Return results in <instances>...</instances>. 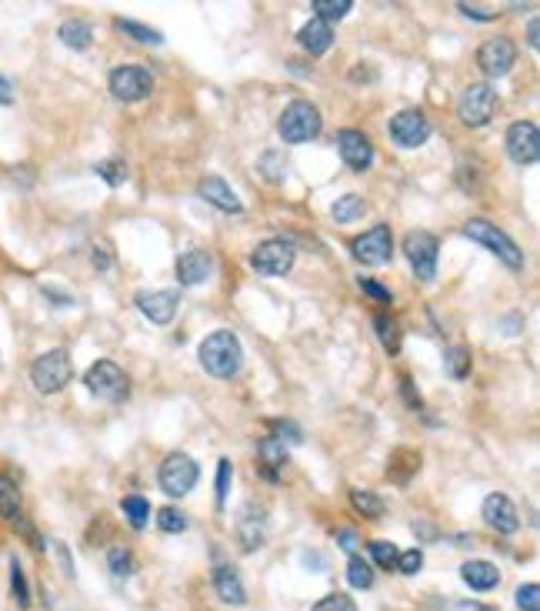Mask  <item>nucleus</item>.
I'll list each match as a JSON object with an SVG mask.
<instances>
[{"label": "nucleus", "mask_w": 540, "mask_h": 611, "mask_svg": "<svg viewBox=\"0 0 540 611\" xmlns=\"http://www.w3.org/2000/svg\"><path fill=\"white\" fill-rule=\"evenodd\" d=\"M197 357H201L207 374H214V378H234L240 371V364H244V347H240L234 331H214L201 341Z\"/></svg>", "instance_id": "obj_1"}, {"label": "nucleus", "mask_w": 540, "mask_h": 611, "mask_svg": "<svg viewBox=\"0 0 540 611\" xmlns=\"http://www.w3.org/2000/svg\"><path fill=\"white\" fill-rule=\"evenodd\" d=\"M320 130H324V117L311 101L287 104L280 121H277V134L284 144H307V140L320 138Z\"/></svg>", "instance_id": "obj_2"}, {"label": "nucleus", "mask_w": 540, "mask_h": 611, "mask_svg": "<svg viewBox=\"0 0 540 611\" xmlns=\"http://www.w3.org/2000/svg\"><path fill=\"white\" fill-rule=\"evenodd\" d=\"M464 234L470 238V241H478L480 247H487L490 255H497L507 264V268L520 271L524 268V251L514 244V238L511 234H503L497 224H490V221H484V217H470L464 224Z\"/></svg>", "instance_id": "obj_3"}, {"label": "nucleus", "mask_w": 540, "mask_h": 611, "mask_svg": "<svg viewBox=\"0 0 540 611\" xmlns=\"http://www.w3.org/2000/svg\"><path fill=\"white\" fill-rule=\"evenodd\" d=\"M74 374V364H71V355L63 347H54V351H44V355L30 364V381L37 388L40 395H57L67 388Z\"/></svg>", "instance_id": "obj_4"}, {"label": "nucleus", "mask_w": 540, "mask_h": 611, "mask_svg": "<svg viewBox=\"0 0 540 611\" xmlns=\"http://www.w3.org/2000/svg\"><path fill=\"white\" fill-rule=\"evenodd\" d=\"M201 478V468H197V461L184 455V451H174V455H167L161 465V472H157V481H161V491L170 498H184L194 491V484Z\"/></svg>", "instance_id": "obj_5"}, {"label": "nucleus", "mask_w": 540, "mask_h": 611, "mask_svg": "<svg viewBox=\"0 0 540 611\" xmlns=\"http://www.w3.org/2000/svg\"><path fill=\"white\" fill-rule=\"evenodd\" d=\"M494 111H497V90L490 88V84H467L461 90L457 117L464 121L467 128H484V124H490Z\"/></svg>", "instance_id": "obj_6"}, {"label": "nucleus", "mask_w": 540, "mask_h": 611, "mask_svg": "<svg viewBox=\"0 0 540 611\" xmlns=\"http://www.w3.org/2000/svg\"><path fill=\"white\" fill-rule=\"evenodd\" d=\"M294 261H297V251H294V244L284 241V238H270V241L257 244L251 255L253 271L264 274V278H284V274H290Z\"/></svg>", "instance_id": "obj_7"}, {"label": "nucleus", "mask_w": 540, "mask_h": 611, "mask_svg": "<svg viewBox=\"0 0 540 611\" xmlns=\"http://www.w3.org/2000/svg\"><path fill=\"white\" fill-rule=\"evenodd\" d=\"M437 251L440 244L430 230H407L403 238V255L411 261V268L420 280H434L437 278Z\"/></svg>", "instance_id": "obj_8"}, {"label": "nucleus", "mask_w": 540, "mask_h": 611, "mask_svg": "<svg viewBox=\"0 0 540 611\" xmlns=\"http://www.w3.org/2000/svg\"><path fill=\"white\" fill-rule=\"evenodd\" d=\"M84 384L94 398L101 401H124L127 398V374L113 361H97L84 374Z\"/></svg>", "instance_id": "obj_9"}, {"label": "nucleus", "mask_w": 540, "mask_h": 611, "mask_svg": "<svg viewBox=\"0 0 540 611\" xmlns=\"http://www.w3.org/2000/svg\"><path fill=\"white\" fill-rule=\"evenodd\" d=\"M351 251L361 264H367V268L387 264L390 255H394V234H390V224H374V228L364 230L361 238H353Z\"/></svg>", "instance_id": "obj_10"}, {"label": "nucleus", "mask_w": 540, "mask_h": 611, "mask_svg": "<svg viewBox=\"0 0 540 611\" xmlns=\"http://www.w3.org/2000/svg\"><path fill=\"white\" fill-rule=\"evenodd\" d=\"M107 88H111V94L117 101L134 104V101L151 97L154 77H151V71H144V67H117V71H111V77H107Z\"/></svg>", "instance_id": "obj_11"}, {"label": "nucleus", "mask_w": 540, "mask_h": 611, "mask_svg": "<svg viewBox=\"0 0 540 611\" xmlns=\"http://www.w3.org/2000/svg\"><path fill=\"white\" fill-rule=\"evenodd\" d=\"M387 134L397 147L411 151V147H420V144L430 138V121L424 117V111H414V107H411V111H401V114L390 117Z\"/></svg>", "instance_id": "obj_12"}, {"label": "nucleus", "mask_w": 540, "mask_h": 611, "mask_svg": "<svg viewBox=\"0 0 540 611\" xmlns=\"http://www.w3.org/2000/svg\"><path fill=\"white\" fill-rule=\"evenodd\" d=\"M517 64V47H514V40L511 38H490L480 44V51H478V67L484 71L487 77H503V74H511V67Z\"/></svg>", "instance_id": "obj_13"}, {"label": "nucleus", "mask_w": 540, "mask_h": 611, "mask_svg": "<svg viewBox=\"0 0 540 611\" xmlns=\"http://www.w3.org/2000/svg\"><path fill=\"white\" fill-rule=\"evenodd\" d=\"M507 154L514 164H537L540 157V134L534 121H517L507 128Z\"/></svg>", "instance_id": "obj_14"}, {"label": "nucleus", "mask_w": 540, "mask_h": 611, "mask_svg": "<svg viewBox=\"0 0 540 611\" xmlns=\"http://www.w3.org/2000/svg\"><path fill=\"white\" fill-rule=\"evenodd\" d=\"M337 151L340 157H344V164L351 167L353 174H364V171H370V164H374V144H370V138H367L364 130H340L337 134Z\"/></svg>", "instance_id": "obj_15"}, {"label": "nucleus", "mask_w": 540, "mask_h": 611, "mask_svg": "<svg viewBox=\"0 0 540 611\" xmlns=\"http://www.w3.org/2000/svg\"><path fill=\"white\" fill-rule=\"evenodd\" d=\"M480 511H484L487 528H494L497 535H514L517 528H520V511H517V505L507 495H497V491L487 495Z\"/></svg>", "instance_id": "obj_16"}, {"label": "nucleus", "mask_w": 540, "mask_h": 611, "mask_svg": "<svg viewBox=\"0 0 540 611\" xmlns=\"http://www.w3.org/2000/svg\"><path fill=\"white\" fill-rule=\"evenodd\" d=\"M211 274H214V255L211 251L194 247V251L177 257V280L184 288H197L204 280H211Z\"/></svg>", "instance_id": "obj_17"}, {"label": "nucleus", "mask_w": 540, "mask_h": 611, "mask_svg": "<svg viewBox=\"0 0 540 611\" xmlns=\"http://www.w3.org/2000/svg\"><path fill=\"white\" fill-rule=\"evenodd\" d=\"M267 538V511L261 505H244L237 518V541L244 551H257Z\"/></svg>", "instance_id": "obj_18"}, {"label": "nucleus", "mask_w": 540, "mask_h": 611, "mask_svg": "<svg viewBox=\"0 0 540 611\" xmlns=\"http://www.w3.org/2000/svg\"><path fill=\"white\" fill-rule=\"evenodd\" d=\"M134 301H137L140 314L154 321V324H170L177 314V305H180V297L174 291H140Z\"/></svg>", "instance_id": "obj_19"}, {"label": "nucleus", "mask_w": 540, "mask_h": 611, "mask_svg": "<svg viewBox=\"0 0 540 611\" xmlns=\"http://www.w3.org/2000/svg\"><path fill=\"white\" fill-rule=\"evenodd\" d=\"M197 194H201L207 204H214L217 211H224V214H240L244 211V201L237 197V191L227 184L224 178H204L201 184H197Z\"/></svg>", "instance_id": "obj_20"}, {"label": "nucleus", "mask_w": 540, "mask_h": 611, "mask_svg": "<svg viewBox=\"0 0 540 611\" xmlns=\"http://www.w3.org/2000/svg\"><path fill=\"white\" fill-rule=\"evenodd\" d=\"M257 458H261V472H264L267 481H277L290 455H287V445H284V441H277L274 434H267V438L257 441Z\"/></svg>", "instance_id": "obj_21"}, {"label": "nucleus", "mask_w": 540, "mask_h": 611, "mask_svg": "<svg viewBox=\"0 0 540 611\" xmlns=\"http://www.w3.org/2000/svg\"><path fill=\"white\" fill-rule=\"evenodd\" d=\"M214 588L217 595H220V601H227V605H247V588H244L234 565H217Z\"/></svg>", "instance_id": "obj_22"}, {"label": "nucleus", "mask_w": 540, "mask_h": 611, "mask_svg": "<svg viewBox=\"0 0 540 611\" xmlns=\"http://www.w3.org/2000/svg\"><path fill=\"white\" fill-rule=\"evenodd\" d=\"M297 44H301L307 54L320 57V54L330 51V44H334V30H330V24H324V21L311 17V21H307L301 30H297Z\"/></svg>", "instance_id": "obj_23"}, {"label": "nucleus", "mask_w": 540, "mask_h": 611, "mask_svg": "<svg viewBox=\"0 0 540 611\" xmlns=\"http://www.w3.org/2000/svg\"><path fill=\"white\" fill-rule=\"evenodd\" d=\"M461 578L474 591H490V588H497V582H501V572H497V565H490L484 558H474L461 568Z\"/></svg>", "instance_id": "obj_24"}, {"label": "nucleus", "mask_w": 540, "mask_h": 611, "mask_svg": "<svg viewBox=\"0 0 540 611\" xmlns=\"http://www.w3.org/2000/svg\"><path fill=\"white\" fill-rule=\"evenodd\" d=\"M57 38H61V44H67L71 51H87L90 40H94V27H90L87 21H80V17H71V21H63L61 24Z\"/></svg>", "instance_id": "obj_25"}, {"label": "nucleus", "mask_w": 540, "mask_h": 611, "mask_svg": "<svg viewBox=\"0 0 540 611\" xmlns=\"http://www.w3.org/2000/svg\"><path fill=\"white\" fill-rule=\"evenodd\" d=\"M113 27H117L120 34H127L130 40H137V44H151V47H161V44H163L161 30H157V27L140 24V21H124V17H117V21H113Z\"/></svg>", "instance_id": "obj_26"}, {"label": "nucleus", "mask_w": 540, "mask_h": 611, "mask_svg": "<svg viewBox=\"0 0 540 611\" xmlns=\"http://www.w3.org/2000/svg\"><path fill=\"white\" fill-rule=\"evenodd\" d=\"M120 511H124L127 524H130L134 531H144L147 522H151V501L140 495H127L124 501H120Z\"/></svg>", "instance_id": "obj_27"}, {"label": "nucleus", "mask_w": 540, "mask_h": 611, "mask_svg": "<svg viewBox=\"0 0 540 611\" xmlns=\"http://www.w3.org/2000/svg\"><path fill=\"white\" fill-rule=\"evenodd\" d=\"M287 157L284 151H267L261 154V161H257V171H261V178L270 180V184H284L287 180Z\"/></svg>", "instance_id": "obj_28"}, {"label": "nucleus", "mask_w": 540, "mask_h": 611, "mask_svg": "<svg viewBox=\"0 0 540 611\" xmlns=\"http://www.w3.org/2000/svg\"><path fill=\"white\" fill-rule=\"evenodd\" d=\"M364 211H367V201L361 194H344V197H337V204L330 207V214H334L337 224H351L357 217H364Z\"/></svg>", "instance_id": "obj_29"}, {"label": "nucleus", "mask_w": 540, "mask_h": 611, "mask_svg": "<svg viewBox=\"0 0 540 611\" xmlns=\"http://www.w3.org/2000/svg\"><path fill=\"white\" fill-rule=\"evenodd\" d=\"M374 331H378L380 344H384V351L387 355H397L401 351V324L394 318H387V314H378L374 318Z\"/></svg>", "instance_id": "obj_30"}, {"label": "nucleus", "mask_w": 540, "mask_h": 611, "mask_svg": "<svg viewBox=\"0 0 540 611\" xmlns=\"http://www.w3.org/2000/svg\"><path fill=\"white\" fill-rule=\"evenodd\" d=\"M0 515L13 522V518H21V491H17V484L11 478H4L0 474Z\"/></svg>", "instance_id": "obj_31"}, {"label": "nucleus", "mask_w": 540, "mask_h": 611, "mask_svg": "<svg viewBox=\"0 0 540 611\" xmlns=\"http://www.w3.org/2000/svg\"><path fill=\"white\" fill-rule=\"evenodd\" d=\"M317 11V21H324V24H330V21H344L347 13H351V0H314L311 4Z\"/></svg>", "instance_id": "obj_32"}, {"label": "nucleus", "mask_w": 540, "mask_h": 611, "mask_svg": "<svg viewBox=\"0 0 540 611\" xmlns=\"http://www.w3.org/2000/svg\"><path fill=\"white\" fill-rule=\"evenodd\" d=\"M351 505L361 511L364 518H380V515H384V501H380L374 491H361V488H353V491H351Z\"/></svg>", "instance_id": "obj_33"}, {"label": "nucleus", "mask_w": 540, "mask_h": 611, "mask_svg": "<svg viewBox=\"0 0 540 611\" xmlns=\"http://www.w3.org/2000/svg\"><path fill=\"white\" fill-rule=\"evenodd\" d=\"M444 368H447L451 378L464 381L467 374H470V351H467V347H451L447 357H444Z\"/></svg>", "instance_id": "obj_34"}, {"label": "nucleus", "mask_w": 540, "mask_h": 611, "mask_svg": "<svg viewBox=\"0 0 540 611\" xmlns=\"http://www.w3.org/2000/svg\"><path fill=\"white\" fill-rule=\"evenodd\" d=\"M107 568L113 578H130L134 574V555L127 548H111L107 551Z\"/></svg>", "instance_id": "obj_35"}, {"label": "nucleus", "mask_w": 540, "mask_h": 611, "mask_svg": "<svg viewBox=\"0 0 540 611\" xmlns=\"http://www.w3.org/2000/svg\"><path fill=\"white\" fill-rule=\"evenodd\" d=\"M157 528L161 531H167V535H177V531H187V515L180 508H161L157 511Z\"/></svg>", "instance_id": "obj_36"}, {"label": "nucleus", "mask_w": 540, "mask_h": 611, "mask_svg": "<svg viewBox=\"0 0 540 611\" xmlns=\"http://www.w3.org/2000/svg\"><path fill=\"white\" fill-rule=\"evenodd\" d=\"M347 582H351L353 588L374 585V572H370V565H367L361 555H351V561H347Z\"/></svg>", "instance_id": "obj_37"}, {"label": "nucleus", "mask_w": 540, "mask_h": 611, "mask_svg": "<svg viewBox=\"0 0 540 611\" xmlns=\"http://www.w3.org/2000/svg\"><path fill=\"white\" fill-rule=\"evenodd\" d=\"M11 591L21 608H30V588H27L24 568H21V561L17 558H11Z\"/></svg>", "instance_id": "obj_38"}, {"label": "nucleus", "mask_w": 540, "mask_h": 611, "mask_svg": "<svg viewBox=\"0 0 540 611\" xmlns=\"http://www.w3.org/2000/svg\"><path fill=\"white\" fill-rule=\"evenodd\" d=\"M97 171V178H104L111 188H120L127 180V164L120 161V157H111V161H101V164L94 167Z\"/></svg>", "instance_id": "obj_39"}, {"label": "nucleus", "mask_w": 540, "mask_h": 611, "mask_svg": "<svg viewBox=\"0 0 540 611\" xmlns=\"http://www.w3.org/2000/svg\"><path fill=\"white\" fill-rule=\"evenodd\" d=\"M370 558L378 561L380 568H397V555H401V551H397V545H394V541H370Z\"/></svg>", "instance_id": "obj_40"}, {"label": "nucleus", "mask_w": 540, "mask_h": 611, "mask_svg": "<svg viewBox=\"0 0 540 611\" xmlns=\"http://www.w3.org/2000/svg\"><path fill=\"white\" fill-rule=\"evenodd\" d=\"M230 481H234V465H230V458H220L217 461V508H224L227 505Z\"/></svg>", "instance_id": "obj_41"}, {"label": "nucleus", "mask_w": 540, "mask_h": 611, "mask_svg": "<svg viewBox=\"0 0 540 611\" xmlns=\"http://www.w3.org/2000/svg\"><path fill=\"white\" fill-rule=\"evenodd\" d=\"M311 611H357V605H353V598H347L344 591H334V595H327V598H320Z\"/></svg>", "instance_id": "obj_42"}, {"label": "nucleus", "mask_w": 540, "mask_h": 611, "mask_svg": "<svg viewBox=\"0 0 540 611\" xmlns=\"http://www.w3.org/2000/svg\"><path fill=\"white\" fill-rule=\"evenodd\" d=\"M420 568H424V551L420 548H411V551L397 555V572L401 574H417Z\"/></svg>", "instance_id": "obj_43"}, {"label": "nucleus", "mask_w": 540, "mask_h": 611, "mask_svg": "<svg viewBox=\"0 0 540 611\" xmlns=\"http://www.w3.org/2000/svg\"><path fill=\"white\" fill-rule=\"evenodd\" d=\"M517 608L520 611H540V588L534 582L517 588Z\"/></svg>", "instance_id": "obj_44"}, {"label": "nucleus", "mask_w": 540, "mask_h": 611, "mask_svg": "<svg viewBox=\"0 0 540 611\" xmlns=\"http://www.w3.org/2000/svg\"><path fill=\"white\" fill-rule=\"evenodd\" d=\"M357 284H361V291L370 294V297H374V301H380V305H390V301H394L387 288H380V284H378L374 278H361Z\"/></svg>", "instance_id": "obj_45"}, {"label": "nucleus", "mask_w": 540, "mask_h": 611, "mask_svg": "<svg viewBox=\"0 0 540 611\" xmlns=\"http://www.w3.org/2000/svg\"><path fill=\"white\" fill-rule=\"evenodd\" d=\"M54 555H57L61 572L67 574V578H74V558H71V551H67V545H63V541H54Z\"/></svg>", "instance_id": "obj_46"}, {"label": "nucleus", "mask_w": 540, "mask_h": 611, "mask_svg": "<svg viewBox=\"0 0 540 611\" xmlns=\"http://www.w3.org/2000/svg\"><path fill=\"white\" fill-rule=\"evenodd\" d=\"M274 438L277 441H280V438H284V434H287V441H294V445H297V441H301V428H297V424H290V421H274Z\"/></svg>", "instance_id": "obj_47"}, {"label": "nucleus", "mask_w": 540, "mask_h": 611, "mask_svg": "<svg viewBox=\"0 0 540 611\" xmlns=\"http://www.w3.org/2000/svg\"><path fill=\"white\" fill-rule=\"evenodd\" d=\"M457 11L464 13V17H474V21H494L497 13L487 11V7H470V4H457Z\"/></svg>", "instance_id": "obj_48"}, {"label": "nucleus", "mask_w": 540, "mask_h": 611, "mask_svg": "<svg viewBox=\"0 0 540 611\" xmlns=\"http://www.w3.org/2000/svg\"><path fill=\"white\" fill-rule=\"evenodd\" d=\"M401 391H403V398H407V405L414 407V411H420V395L414 391V384H411V378H401Z\"/></svg>", "instance_id": "obj_49"}, {"label": "nucleus", "mask_w": 540, "mask_h": 611, "mask_svg": "<svg viewBox=\"0 0 540 611\" xmlns=\"http://www.w3.org/2000/svg\"><path fill=\"white\" fill-rule=\"evenodd\" d=\"M0 104H4V107H11L13 104V84L7 74H0Z\"/></svg>", "instance_id": "obj_50"}, {"label": "nucleus", "mask_w": 540, "mask_h": 611, "mask_svg": "<svg viewBox=\"0 0 540 611\" xmlns=\"http://www.w3.org/2000/svg\"><path fill=\"white\" fill-rule=\"evenodd\" d=\"M94 268H97V271H107V268H111V255H107L104 247H94Z\"/></svg>", "instance_id": "obj_51"}, {"label": "nucleus", "mask_w": 540, "mask_h": 611, "mask_svg": "<svg viewBox=\"0 0 540 611\" xmlns=\"http://www.w3.org/2000/svg\"><path fill=\"white\" fill-rule=\"evenodd\" d=\"M528 44L534 47V51L540 47V24H537V17H534V21L528 24Z\"/></svg>", "instance_id": "obj_52"}, {"label": "nucleus", "mask_w": 540, "mask_h": 611, "mask_svg": "<svg viewBox=\"0 0 540 611\" xmlns=\"http://www.w3.org/2000/svg\"><path fill=\"white\" fill-rule=\"evenodd\" d=\"M453 611H497V608H490V605H478V601H457V605H453Z\"/></svg>", "instance_id": "obj_53"}, {"label": "nucleus", "mask_w": 540, "mask_h": 611, "mask_svg": "<svg viewBox=\"0 0 540 611\" xmlns=\"http://www.w3.org/2000/svg\"><path fill=\"white\" fill-rule=\"evenodd\" d=\"M337 538L344 541V548H347V551H353V548H357V535H353V531H347V528H340Z\"/></svg>", "instance_id": "obj_54"}]
</instances>
